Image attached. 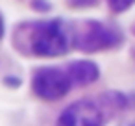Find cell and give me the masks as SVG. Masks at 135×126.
Wrapping results in <instances>:
<instances>
[{
	"label": "cell",
	"mask_w": 135,
	"mask_h": 126,
	"mask_svg": "<svg viewBox=\"0 0 135 126\" xmlns=\"http://www.w3.org/2000/svg\"><path fill=\"white\" fill-rule=\"evenodd\" d=\"M32 52L35 56L54 58L67 52L69 39L65 32V24L57 19L35 24V32L32 34Z\"/></svg>",
	"instance_id": "cell-1"
},
{
	"label": "cell",
	"mask_w": 135,
	"mask_h": 126,
	"mask_svg": "<svg viewBox=\"0 0 135 126\" xmlns=\"http://www.w3.org/2000/svg\"><path fill=\"white\" fill-rule=\"evenodd\" d=\"M120 43V35L96 21H87L80 26V30L76 32V45L81 50L87 52H94V50H104V48H113Z\"/></svg>",
	"instance_id": "cell-2"
},
{
	"label": "cell",
	"mask_w": 135,
	"mask_h": 126,
	"mask_svg": "<svg viewBox=\"0 0 135 126\" xmlns=\"http://www.w3.org/2000/svg\"><path fill=\"white\" fill-rule=\"evenodd\" d=\"M70 83L72 82L67 76V72L56 67H43L35 71L33 80H32L33 93L45 100H57L65 96L70 89Z\"/></svg>",
	"instance_id": "cell-3"
},
{
	"label": "cell",
	"mask_w": 135,
	"mask_h": 126,
	"mask_svg": "<svg viewBox=\"0 0 135 126\" xmlns=\"http://www.w3.org/2000/svg\"><path fill=\"white\" fill-rule=\"evenodd\" d=\"M56 126H104V117L93 102L78 100L63 109Z\"/></svg>",
	"instance_id": "cell-4"
},
{
	"label": "cell",
	"mask_w": 135,
	"mask_h": 126,
	"mask_svg": "<svg viewBox=\"0 0 135 126\" xmlns=\"http://www.w3.org/2000/svg\"><path fill=\"white\" fill-rule=\"evenodd\" d=\"M70 82H76L78 85H87L98 80L100 71L96 67V63L87 61V59H80V61H72L69 65V74Z\"/></svg>",
	"instance_id": "cell-5"
},
{
	"label": "cell",
	"mask_w": 135,
	"mask_h": 126,
	"mask_svg": "<svg viewBox=\"0 0 135 126\" xmlns=\"http://www.w3.org/2000/svg\"><path fill=\"white\" fill-rule=\"evenodd\" d=\"M131 6V0H113V2H109V8L113 11H124Z\"/></svg>",
	"instance_id": "cell-6"
},
{
	"label": "cell",
	"mask_w": 135,
	"mask_h": 126,
	"mask_svg": "<svg viewBox=\"0 0 135 126\" xmlns=\"http://www.w3.org/2000/svg\"><path fill=\"white\" fill-rule=\"evenodd\" d=\"M6 83H8V85H21V78L9 76V78H6Z\"/></svg>",
	"instance_id": "cell-7"
},
{
	"label": "cell",
	"mask_w": 135,
	"mask_h": 126,
	"mask_svg": "<svg viewBox=\"0 0 135 126\" xmlns=\"http://www.w3.org/2000/svg\"><path fill=\"white\" fill-rule=\"evenodd\" d=\"M33 8H35V10H50L48 4H33Z\"/></svg>",
	"instance_id": "cell-8"
},
{
	"label": "cell",
	"mask_w": 135,
	"mask_h": 126,
	"mask_svg": "<svg viewBox=\"0 0 135 126\" xmlns=\"http://www.w3.org/2000/svg\"><path fill=\"white\" fill-rule=\"evenodd\" d=\"M2 35H4V21L0 17V39H2Z\"/></svg>",
	"instance_id": "cell-9"
},
{
	"label": "cell",
	"mask_w": 135,
	"mask_h": 126,
	"mask_svg": "<svg viewBox=\"0 0 135 126\" xmlns=\"http://www.w3.org/2000/svg\"><path fill=\"white\" fill-rule=\"evenodd\" d=\"M133 126H135V124H133Z\"/></svg>",
	"instance_id": "cell-10"
}]
</instances>
